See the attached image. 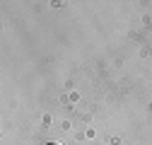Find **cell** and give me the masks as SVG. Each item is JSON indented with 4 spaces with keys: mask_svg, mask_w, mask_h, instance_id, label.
Instances as JSON below:
<instances>
[{
    "mask_svg": "<svg viewBox=\"0 0 152 145\" xmlns=\"http://www.w3.org/2000/svg\"><path fill=\"white\" fill-rule=\"evenodd\" d=\"M48 145H63V143H58V140H53V143H48Z\"/></svg>",
    "mask_w": 152,
    "mask_h": 145,
    "instance_id": "1",
    "label": "cell"
}]
</instances>
